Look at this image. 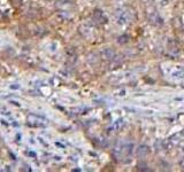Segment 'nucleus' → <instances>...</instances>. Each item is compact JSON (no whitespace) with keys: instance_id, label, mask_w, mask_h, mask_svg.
Listing matches in <instances>:
<instances>
[{"instance_id":"obj_1","label":"nucleus","mask_w":184,"mask_h":172,"mask_svg":"<svg viewBox=\"0 0 184 172\" xmlns=\"http://www.w3.org/2000/svg\"><path fill=\"white\" fill-rule=\"evenodd\" d=\"M101 54H102V56H104L105 59H107V60H112V59H114L115 52L113 51V49H110V48H106V49L102 51Z\"/></svg>"},{"instance_id":"obj_2","label":"nucleus","mask_w":184,"mask_h":172,"mask_svg":"<svg viewBox=\"0 0 184 172\" xmlns=\"http://www.w3.org/2000/svg\"><path fill=\"white\" fill-rule=\"evenodd\" d=\"M147 153H149V147L147 146H139L138 147V149H137V155L139 156V157H144V156H146L147 155Z\"/></svg>"}]
</instances>
